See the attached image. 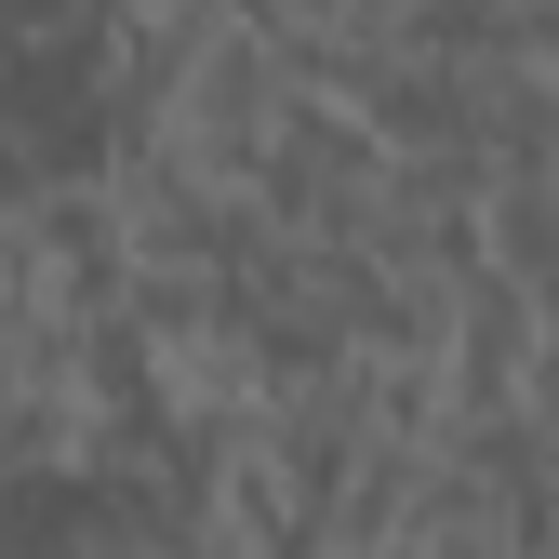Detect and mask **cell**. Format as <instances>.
<instances>
[{"mask_svg":"<svg viewBox=\"0 0 559 559\" xmlns=\"http://www.w3.org/2000/svg\"><path fill=\"white\" fill-rule=\"evenodd\" d=\"M40 307H53V280H40V240H27V214H0V346H14Z\"/></svg>","mask_w":559,"mask_h":559,"instance_id":"obj_3","label":"cell"},{"mask_svg":"<svg viewBox=\"0 0 559 559\" xmlns=\"http://www.w3.org/2000/svg\"><path fill=\"white\" fill-rule=\"evenodd\" d=\"M120 27L107 0H0V53H67V40H94Z\"/></svg>","mask_w":559,"mask_h":559,"instance_id":"obj_2","label":"cell"},{"mask_svg":"<svg viewBox=\"0 0 559 559\" xmlns=\"http://www.w3.org/2000/svg\"><path fill=\"white\" fill-rule=\"evenodd\" d=\"M520 427H533V453L559 466V320H546V346H533V373H520Z\"/></svg>","mask_w":559,"mask_h":559,"instance_id":"obj_4","label":"cell"},{"mask_svg":"<svg viewBox=\"0 0 559 559\" xmlns=\"http://www.w3.org/2000/svg\"><path fill=\"white\" fill-rule=\"evenodd\" d=\"M346 107L373 120L386 160H479V67H440V53H373Z\"/></svg>","mask_w":559,"mask_h":559,"instance_id":"obj_1","label":"cell"}]
</instances>
